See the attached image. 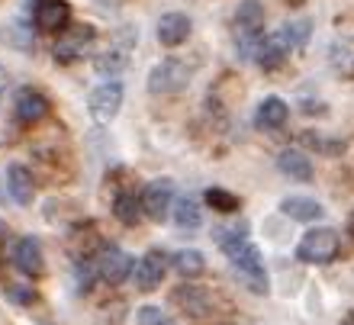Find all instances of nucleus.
<instances>
[{
    "instance_id": "obj_34",
    "label": "nucleus",
    "mask_w": 354,
    "mask_h": 325,
    "mask_svg": "<svg viewBox=\"0 0 354 325\" xmlns=\"http://www.w3.org/2000/svg\"><path fill=\"white\" fill-rule=\"evenodd\" d=\"M3 81H7V75H3V68H0V84H3Z\"/></svg>"
},
{
    "instance_id": "obj_7",
    "label": "nucleus",
    "mask_w": 354,
    "mask_h": 325,
    "mask_svg": "<svg viewBox=\"0 0 354 325\" xmlns=\"http://www.w3.org/2000/svg\"><path fill=\"white\" fill-rule=\"evenodd\" d=\"M87 106H91V113H93V120L97 122H113L116 120V113L122 110V84L120 81H106V84H100V87H93Z\"/></svg>"
},
{
    "instance_id": "obj_29",
    "label": "nucleus",
    "mask_w": 354,
    "mask_h": 325,
    "mask_svg": "<svg viewBox=\"0 0 354 325\" xmlns=\"http://www.w3.org/2000/svg\"><path fill=\"white\" fill-rule=\"evenodd\" d=\"M136 322L139 325H177L174 319H171L165 309H158V306H142L139 313H136Z\"/></svg>"
},
{
    "instance_id": "obj_28",
    "label": "nucleus",
    "mask_w": 354,
    "mask_h": 325,
    "mask_svg": "<svg viewBox=\"0 0 354 325\" xmlns=\"http://www.w3.org/2000/svg\"><path fill=\"white\" fill-rule=\"evenodd\" d=\"M283 36H287L290 48H303L309 42V36H313V19H293V23H287Z\"/></svg>"
},
{
    "instance_id": "obj_21",
    "label": "nucleus",
    "mask_w": 354,
    "mask_h": 325,
    "mask_svg": "<svg viewBox=\"0 0 354 325\" xmlns=\"http://www.w3.org/2000/svg\"><path fill=\"white\" fill-rule=\"evenodd\" d=\"M290 116V106L280 97H268V100H261V106H258V113H254V122L261 126V129H280L283 122H287Z\"/></svg>"
},
{
    "instance_id": "obj_20",
    "label": "nucleus",
    "mask_w": 354,
    "mask_h": 325,
    "mask_svg": "<svg viewBox=\"0 0 354 325\" xmlns=\"http://www.w3.org/2000/svg\"><path fill=\"white\" fill-rule=\"evenodd\" d=\"M129 68V46H113L110 52L93 58V71L103 77H113V75H122Z\"/></svg>"
},
{
    "instance_id": "obj_1",
    "label": "nucleus",
    "mask_w": 354,
    "mask_h": 325,
    "mask_svg": "<svg viewBox=\"0 0 354 325\" xmlns=\"http://www.w3.org/2000/svg\"><path fill=\"white\" fill-rule=\"evenodd\" d=\"M264 7L261 0H242V7L235 10L232 19V32H235V46H239V55L248 62V58H258V48H261L264 36Z\"/></svg>"
},
{
    "instance_id": "obj_19",
    "label": "nucleus",
    "mask_w": 354,
    "mask_h": 325,
    "mask_svg": "<svg viewBox=\"0 0 354 325\" xmlns=\"http://www.w3.org/2000/svg\"><path fill=\"white\" fill-rule=\"evenodd\" d=\"M145 206H142V196H136L132 190H120L113 196V216L120 219L122 225H139Z\"/></svg>"
},
{
    "instance_id": "obj_6",
    "label": "nucleus",
    "mask_w": 354,
    "mask_h": 325,
    "mask_svg": "<svg viewBox=\"0 0 354 325\" xmlns=\"http://www.w3.org/2000/svg\"><path fill=\"white\" fill-rule=\"evenodd\" d=\"M165 274H168V254L161 248L145 251L139 258V264H136V270H132L136 290H139V293H155V290L161 287Z\"/></svg>"
},
{
    "instance_id": "obj_15",
    "label": "nucleus",
    "mask_w": 354,
    "mask_h": 325,
    "mask_svg": "<svg viewBox=\"0 0 354 325\" xmlns=\"http://www.w3.org/2000/svg\"><path fill=\"white\" fill-rule=\"evenodd\" d=\"M287 55H290V42H287V36H283V29H280V32H270L261 42L254 62H258L264 71H277V68L287 62Z\"/></svg>"
},
{
    "instance_id": "obj_14",
    "label": "nucleus",
    "mask_w": 354,
    "mask_h": 325,
    "mask_svg": "<svg viewBox=\"0 0 354 325\" xmlns=\"http://www.w3.org/2000/svg\"><path fill=\"white\" fill-rule=\"evenodd\" d=\"M190 17L187 13H177V10H171V13H165V17L158 19V42L161 46H184L187 36H190Z\"/></svg>"
},
{
    "instance_id": "obj_17",
    "label": "nucleus",
    "mask_w": 354,
    "mask_h": 325,
    "mask_svg": "<svg viewBox=\"0 0 354 325\" xmlns=\"http://www.w3.org/2000/svg\"><path fill=\"white\" fill-rule=\"evenodd\" d=\"M68 248H71V254H75L77 261H87L93 251H103V248H106V242H103V235L97 232V225L84 223V225H77L75 232H71V242H68Z\"/></svg>"
},
{
    "instance_id": "obj_27",
    "label": "nucleus",
    "mask_w": 354,
    "mask_h": 325,
    "mask_svg": "<svg viewBox=\"0 0 354 325\" xmlns=\"http://www.w3.org/2000/svg\"><path fill=\"white\" fill-rule=\"evenodd\" d=\"M206 203L213 206V210H219V213H235L242 206V200L235 194H229V190H223V187H209L206 190Z\"/></svg>"
},
{
    "instance_id": "obj_22",
    "label": "nucleus",
    "mask_w": 354,
    "mask_h": 325,
    "mask_svg": "<svg viewBox=\"0 0 354 325\" xmlns=\"http://www.w3.org/2000/svg\"><path fill=\"white\" fill-rule=\"evenodd\" d=\"M280 210H283V216L297 219V223H313V219L322 216L319 200H309V196H287V200H280Z\"/></svg>"
},
{
    "instance_id": "obj_8",
    "label": "nucleus",
    "mask_w": 354,
    "mask_h": 325,
    "mask_svg": "<svg viewBox=\"0 0 354 325\" xmlns=\"http://www.w3.org/2000/svg\"><path fill=\"white\" fill-rule=\"evenodd\" d=\"M171 299L177 303V309H184L190 319H206L216 309V297L206 287H196V284H184L171 293Z\"/></svg>"
},
{
    "instance_id": "obj_10",
    "label": "nucleus",
    "mask_w": 354,
    "mask_h": 325,
    "mask_svg": "<svg viewBox=\"0 0 354 325\" xmlns=\"http://www.w3.org/2000/svg\"><path fill=\"white\" fill-rule=\"evenodd\" d=\"M132 270H136L132 258L122 248H116V245H106V248L100 251V258H97V274H100L110 287H116V284H122L126 277H132Z\"/></svg>"
},
{
    "instance_id": "obj_5",
    "label": "nucleus",
    "mask_w": 354,
    "mask_h": 325,
    "mask_svg": "<svg viewBox=\"0 0 354 325\" xmlns=\"http://www.w3.org/2000/svg\"><path fill=\"white\" fill-rule=\"evenodd\" d=\"M297 254L306 264H328L338 258V235L332 229H313L299 239Z\"/></svg>"
},
{
    "instance_id": "obj_16",
    "label": "nucleus",
    "mask_w": 354,
    "mask_h": 325,
    "mask_svg": "<svg viewBox=\"0 0 354 325\" xmlns=\"http://www.w3.org/2000/svg\"><path fill=\"white\" fill-rule=\"evenodd\" d=\"M7 190H10V200H17L19 206H29V203H32V196H36V177L29 174V167L10 165V171H7Z\"/></svg>"
},
{
    "instance_id": "obj_35",
    "label": "nucleus",
    "mask_w": 354,
    "mask_h": 325,
    "mask_svg": "<svg viewBox=\"0 0 354 325\" xmlns=\"http://www.w3.org/2000/svg\"><path fill=\"white\" fill-rule=\"evenodd\" d=\"M290 3H303V0H290Z\"/></svg>"
},
{
    "instance_id": "obj_18",
    "label": "nucleus",
    "mask_w": 354,
    "mask_h": 325,
    "mask_svg": "<svg viewBox=\"0 0 354 325\" xmlns=\"http://www.w3.org/2000/svg\"><path fill=\"white\" fill-rule=\"evenodd\" d=\"M277 167H280V174L290 177V180H303V184H306V180H313V165H309V158L299 149L280 151Z\"/></svg>"
},
{
    "instance_id": "obj_25",
    "label": "nucleus",
    "mask_w": 354,
    "mask_h": 325,
    "mask_svg": "<svg viewBox=\"0 0 354 325\" xmlns=\"http://www.w3.org/2000/svg\"><path fill=\"white\" fill-rule=\"evenodd\" d=\"M174 270L180 274V277H200V274L206 270V261L196 248H184V251H177L174 254Z\"/></svg>"
},
{
    "instance_id": "obj_36",
    "label": "nucleus",
    "mask_w": 354,
    "mask_h": 325,
    "mask_svg": "<svg viewBox=\"0 0 354 325\" xmlns=\"http://www.w3.org/2000/svg\"><path fill=\"white\" fill-rule=\"evenodd\" d=\"M351 235H354V219H351Z\"/></svg>"
},
{
    "instance_id": "obj_26",
    "label": "nucleus",
    "mask_w": 354,
    "mask_h": 325,
    "mask_svg": "<svg viewBox=\"0 0 354 325\" xmlns=\"http://www.w3.org/2000/svg\"><path fill=\"white\" fill-rule=\"evenodd\" d=\"M245 239H248V225H245V223H239V225H219V229L213 232V242L223 248V254L229 248H235L239 242H245Z\"/></svg>"
},
{
    "instance_id": "obj_30",
    "label": "nucleus",
    "mask_w": 354,
    "mask_h": 325,
    "mask_svg": "<svg viewBox=\"0 0 354 325\" xmlns=\"http://www.w3.org/2000/svg\"><path fill=\"white\" fill-rule=\"evenodd\" d=\"M303 142L316 145V151H322V155H338V151H342V142H328V139H322V136H316V132H309Z\"/></svg>"
},
{
    "instance_id": "obj_31",
    "label": "nucleus",
    "mask_w": 354,
    "mask_h": 325,
    "mask_svg": "<svg viewBox=\"0 0 354 325\" xmlns=\"http://www.w3.org/2000/svg\"><path fill=\"white\" fill-rule=\"evenodd\" d=\"M7 297H17V299H23V306H29V303H32V293H29V290H19V287L7 290Z\"/></svg>"
},
{
    "instance_id": "obj_12",
    "label": "nucleus",
    "mask_w": 354,
    "mask_h": 325,
    "mask_svg": "<svg viewBox=\"0 0 354 325\" xmlns=\"http://www.w3.org/2000/svg\"><path fill=\"white\" fill-rule=\"evenodd\" d=\"M48 116V97L36 87H23L17 93V120L26 122V126H36Z\"/></svg>"
},
{
    "instance_id": "obj_3",
    "label": "nucleus",
    "mask_w": 354,
    "mask_h": 325,
    "mask_svg": "<svg viewBox=\"0 0 354 325\" xmlns=\"http://www.w3.org/2000/svg\"><path fill=\"white\" fill-rule=\"evenodd\" d=\"M190 65L187 62H180V58H165V62H158V65L151 68L149 75V91L155 93V97H171V93H180L190 84Z\"/></svg>"
},
{
    "instance_id": "obj_4",
    "label": "nucleus",
    "mask_w": 354,
    "mask_h": 325,
    "mask_svg": "<svg viewBox=\"0 0 354 325\" xmlns=\"http://www.w3.org/2000/svg\"><path fill=\"white\" fill-rule=\"evenodd\" d=\"M93 39H97V29L91 26V23H77V26H68L62 29V36L55 39V62H62V65H71V62H77V58L87 55V48L93 46Z\"/></svg>"
},
{
    "instance_id": "obj_33",
    "label": "nucleus",
    "mask_w": 354,
    "mask_h": 325,
    "mask_svg": "<svg viewBox=\"0 0 354 325\" xmlns=\"http://www.w3.org/2000/svg\"><path fill=\"white\" fill-rule=\"evenodd\" d=\"M3 232H7V229H3V219H0V239H3Z\"/></svg>"
},
{
    "instance_id": "obj_24",
    "label": "nucleus",
    "mask_w": 354,
    "mask_h": 325,
    "mask_svg": "<svg viewBox=\"0 0 354 325\" xmlns=\"http://www.w3.org/2000/svg\"><path fill=\"white\" fill-rule=\"evenodd\" d=\"M174 223L180 229H196L203 223V213H200V203L194 196H177L174 200Z\"/></svg>"
},
{
    "instance_id": "obj_9",
    "label": "nucleus",
    "mask_w": 354,
    "mask_h": 325,
    "mask_svg": "<svg viewBox=\"0 0 354 325\" xmlns=\"http://www.w3.org/2000/svg\"><path fill=\"white\" fill-rule=\"evenodd\" d=\"M174 184L171 180H151L145 190H142V206H145V216L151 223H165L174 206Z\"/></svg>"
},
{
    "instance_id": "obj_2",
    "label": "nucleus",
    "mask_w": 354,
    "mask_h": 325,
    "mask_svg": "<svg viewBox=\"0 0 354 325\" xmlns=\"http://www.w3.org/2000/svg\"><path fill=\"white\" fill-rule=\"evenodd\" d=\"M225 258L232 261L235 274H239V280H242L245 287L252 290V293H258V297H264L268 293V270H264V261H261V251L252 245V239H245V242H239L235 248L225 251Z\"/></svg>"
},
{
    "instance_id": "obj_13",
    "label": "nucleus",
    "mask_w": 354,
    "mask_h": 325,
    "mask_svg": "<svg viewBox=\"0 0 354 325\" xmlns=\"http://www.w3.org/2000/svg\"><path fill=\"white\" fill-rule=\"evenodd\" d=\"M68 19H71V7L65 0H39L36 26L42 32H62V29H68Z\"/></svg>"
},
{
    "instance_id": "obj_32",
    "label": "nucleus",
    "mask_w": 354,
    "mask_h": 325,
    "mask_svg": "<svg viewBox=\"0 0 354 325\" xmlns=\"http://www.w3.org/2000/svg\"><path fill=\"white\" fill-rule=\"evenodd\" d=\"M342 325H354V313H351V316H348V319H345V322H342Z\"/></svg>"
},
{
    "instance_id": "obj_23",
    "label": "nucleus",
    "mask_w": 354,
    "mask_h": 325,
    "mask_svg": "<svg viewBox=\"0 0 354 325\" xmlns=\"http://www.w3.org/2000/svg\"><path fill=\"white\" fill-rule=\"evenodd\" d=\"M328 65L338 77H354V39H338L328 48Z\"/></svg>"
},
{
    "instance_id": "obj_11",
    "label": "nucleus",
    "mask_w": 354,
    "mask_h": 325,
    "mask_svg": "<svg viewBox=\"0 0 354 325\" xmlns=\"http://www.w3.org/2000/svg\"><path fill=\"white\" fill-rule=\"evenodd\" d=\"M13 264H17L26 277H42L46 274V254H42V242L36 235H26L19 239L17 248H13Z\"/></svg>"
}]
</instances>
